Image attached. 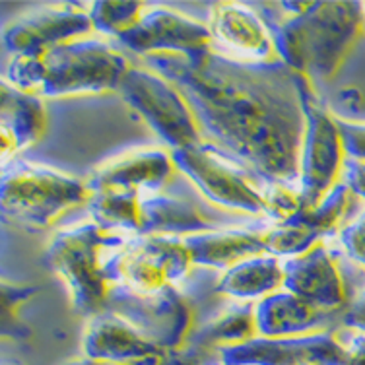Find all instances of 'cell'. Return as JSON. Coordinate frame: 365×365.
<instances>
[{
    "label": "cell",
    "mask_w": 365,
    "mask_h": 365,
    "mask_svg": "<svg viewBox=\"0 0 365 365\" xmlns=\"http://www.w3.org/2000/svg\"><path fill=\"white\" fill-rule=\"evenodd\" d=\"M195 113L198 127L222 152L264 181L297 185L305 115L297 72L282 61L245 63L220 51L197 61L177 55L146 56Z\"/></svg>",
    "instance_id": "cell-1"
},
{
    "label": "cell",
    "mask_w": 365,
    "mask_h": 365,
    "mask_svg": "<svg viewBox=\"0 0 365 365\" xmlns=\"http://www.w3.org/2000/svg\"><path fill=\"white\" fill-rule=\"evenodd\" d=\"M272 36L276 55L292 71L329 82L365 26L364 2H255Z\"/></svg>",
    "instance_id": "cell-2"
},
{
    "label": "cell",
    "mask_w": 365,
    "mask_h": 365,
    "mask_svg": "<svg viewBox=\"0 0 365 365\" xmlns=\"http://www.w3.org/2000/svg\"><path fill=\"white\" fill-rule=\"evenodd\" d=\"M130 68L127 56L107 43L76 39L43 53L12 55L4 82L16 90L45 98L103 93L119 90Z\"/></svg>",
    "instance_id": "cell-3"
},
{
    "label": "cell",
    "mask_w": 365,
    "mask_h": 365,
    "mask_svg": "<svg viewBox=\"0 0 365 365\" xmlns=\"http://www.w3.org/2000/svg\"><path fill=\"white\" fill-rule=\"evenodd\" d=\"M125 243V239L103 232L93 222L64 227L51 237L45 260L64 282L74 313L90 319L106 309L109 282L99 253L103 247H123Z\"/></svg>",
    "instance_id": "cell-4"
},
{
    "label": "cell",
    "mask_w": 365,
    "mask_h": 365,
    "mask_svg": "<svg viewBox=\"0 0 365 365\" xmlns=\"http://www.w3.org/2000/svg\"><path fill=\"white\" fill-rule=\"evenodd\" d=\"M88 182L56 169L12 162L2 171L0 206L4 218L16 224L45 230L71 208L88 202Z\"/></svg>",
    "instance_id": "cell-5"
},
{
    "label": "cell",
    "mask_w": 365,
    "mask_h": 365,
    "mask_svg": "<svg viewBox=\"0 0 365 365\" xmlns=\"http://www.w3.org/2000/svg\"><path fill=\"white\" fill-rule=\"evenodd\" d=\"M297 91L305 115L299 192L303 208H317L344 175L348 155L336 117L319 99L309 78L297 74Z\"/></svg>",
    "instance_id": "cell-6"
},
{
    "label": "cell",
    "mask_w": 365,
    "mask_h": 365,
    "mask_svg": "<svg viewBox=\"0 0 365 365\" xmlns=\"http://www.w3.org/2000/svg\"><path fill=\"white\" fill-rule=\"evenodd\" d=\"M117 91L171 148V152L202 142V130L187 99L162 74L152 68L133 66Z\"/></svg>",
    "instance_id": "cell-7"
},
{
    "label": "cell",
    "mask_w": 365,
    "mask_h": 365,
    "mask_svg": "<svg viewBox=\"0 0 365 365\" xmlns=\"http://www.w3.org/2000/svg\"><path fill=\"white\" fill-rule=\"evenodd\" d=\"M192 259L182 237L148 235L134 237L103 260V274L113 286L154 294L182 280Z\"/></svg>",
    "instance_id": "cell-8"
},
{
    "label": "cell",
    "mask_w": 365,
    "mask_h": 365,
    "mask_svg": "<svg viewBox=\"0 0 365 365\" xmlns=\"http://www.w3.org/2000/svg\"><path fill=\"white\" fill-rule=\"evenodd\" d=\"M106 309L123 317L162 350H175L192 332V311L173 286L142 294L125 286L109 288Z\"/></svg>",
    "instance_id": "cell-9"
},
{
    "label": "cell",
    "mask_w": 365,
    "mask_h": 365,
    "mask_svg": "<svg viewBox=\"0 0 365 365\" xmlns=\"http://www.w3.org/2000/svg\"><path fill=\"white\" fill-rule=\"evenodd\" d=\"M179 171L197 185L204 197L227 210L264 216L262 192L249 181L245 173L232 168V158L220 154L206 142L171 152Z\"/></svg>",
    "instance_id": "cell-10"
},
{
    "label": "cell",
    "mask_w": 365,
    "mask_h": 365,
    "mask_svg": "<svg viewBox=\"0 0 365 365\" xmlns=\"http://www.w3.org/2000/svg\"><path fill=\"white\" fill-rule=\"evenodd\" d=\"M348 344L330 332L297 338L253 336L216 351L218 365H346Z\"/></svg>",
    "instance_id": "cell-11"
},
{
    "label": "cell",
    "mask_w": 365,
    "mask_h": 365,
    "mask_svg": "<svg viewBox=\"0 0 365 365\" xmlns=\"http://www.w3.org/2000/svg\"><path fill=\"white\" fill-rule=\"evenodd\" d=\"M120 45L138 55H177L197 61L212 51V34L206 24L168 8L144 12L133 28L117 37Z\"/></svg>",
    "instance_id": "cell-12"
},
{
    "label": "cell",
    "mask_w": 365,
    "mask_h": 365,
    "mask_svg": "<svg viewBox=\"0 0 365 365\" xmlns=\"http://www.w3.org/2000/svg\"><path fill=\"white\" fill-rule=\"evenodd\" d=\"M351 190L340 181L317 208H303L292 218L274 224L264 232L267 251L272 257L294 259L323 245V239L340 227L351 200Z\"/></svg>",
    "instance_id": "cell-13"
},
{
    "label": "cell",
    "mask_w": 365,
    "mask_h": 365,
    "mask_svg": "<svg viewBox=\"0 0 365 365\" xmlns=\"http://www.w3.org/2000/svg\"><path fill=\"white\" fill-rule=\"evenodd\" d=\"M93 24L88 4L63 2L21 16L2 34V43L10 55L43 53V51L71 43L90 34Z\"/></svg>",
    "instance_id": "cell-14"
},
{
    "label": "cell",
    "mask_w": 365,
    "mask_h": 365,
    "mask_svg": "<svg viewBox=\"0 0 365 365\" xmlns=\"http://www.w3.org/2000/svg\"><path fill=\"white\" fill-rule=\"evenodd\" d=\"M80 350L84 358L113 365H160L165 356V350L107 309L86 321Z\"/></svg>",
    "instance_id": "cell-15"
},
{
    "label": "cell",
    "mask_w": 365,
    "mask_h": 365,
    "mask_svg": "<svg viewBox=\"0 0 365 365\" xmlns=\"http://www.w3.org/2000/svg\"><path fill=\"white\" fill-rule=\"evenodd\" d=\"M208 29L214 45L224 55L245 63H272L278 61L268 26L251 4L218 2L212 6Z\"/></svg>",
    "instance_id": "cell-16"
},
{
    "label": "cell",
    "mask_w": 365,
    "mask_h": 365,
    "mask_svg": "<svg viewBox=\"0 0 365 365\" xmlns=\"http://www.w3.org/2000/svg\"><path fill=\"white\" fill-rule=\"evenodd\" d=\"M171 154L160 148H140L115 155L93 169L88 179L90 192H133L155 195L175 171Z\"/></svg>",
    "instance_id": "cell-17"
},
{
    "label": "cell",
    "mask_w": 365,
    "mask_h": 365,
    "mask_svg": "<svg viewBox=\"0 0 365 365\" xmlns=\"http://www.w3.org/2000/svg\"><path fill=\"white\" fill-rule=\"evenodd\" d=\"M284 288L327 313L342 309L346 305V286L340 268L324 249L319 245L309 253L282 262Z\"/></svg>",
    "instance_id": "cell-18"
},
{
    "label": "cell",
    "mask_w": 365,
    "mask_h": 365,
    "mask_svg": "<svg viewBox=\"0 0 365 365\" xmlns=\"http://www.w3.org/2000/svg\"><path fill=\"white\" fill-rule=\"evenodd\" d=\"M332 313L319 309L297 295L280 289L255 305L257 336L297 338L327 332L324 327Z\"/></svg>",
    "instance_id": "cell-19"
},
{
    "label": "cell",
    "mask_w": 365,
    "mask_h": 365,
    "mask_svg": "<svg viewBox=\"0 0 365 365\" xmlns=\"http://www.w3.org/2000/svg\"><path fill=\"white\" fill-rule=\"evenodd\" d=\"M47 115L41 99L2 82L0 93V152L6 165L14 154L36 144L45 133Z\"/></svg>",
    "instance_id": "cell-20"
},
{
    "label": "cell",
    "mask_w": 365,
    "mask_h": 365,
    "mask_svg": "<svg viewBox=\"0 0 365 365\" xmlns=\"http://www.w3.org/2000/svg\"><path fill=\"white\" fill-rule=\"evenodd\" d=\"M189 249L192 264L206 268L235 267L243 260L268 255L264 233L247 230V227H227V230H210L182 237Z\"/></svg>",
    "instance_id": "cell-21"
},
{
    "label": "cell",
    "mask_w": 365,
    "mask_h": 365,
    "mask_svg": "<svg viewBox=\"0 0 365 365\" xmlns=\"http://www.w3.org/2000/svg\"><path fill=\"white\" fill-rule=\"evenodd\" d=\"M216 225L192 204L163 195H142L140 197V237L148 235H195L210 232Z\"/></svg>",
    "instance_id": "cell-22"
},
{
    "label": "cell",
    "mask_w": 365,
    "mask_h": 365,
    "mask_svg": "<svg viewBox=\"0 0 365 365\" xmlns=\"http://www.w3.org/2000/svg\"><path fill=\"white\" fill-rule=\"evenodd\" d=\"M284 288V268L272 255H260L227 268L220 276L216 292L235 299H264Z\"/></svg>",
    "instance_id": "cell-23"
},
{
    "label": "cell",
    "mask_w": 365,
    "mask_h": 365,
    "mask_svg": "<svg viewBox=\"0 0 365 365\" xmlns=\"http://www.w3.org/2000/svg\"><path fill=\"white\" fill-rule=\"evenodd\" d=\"M140 197L133 192H93L88 200L91 222L107 233H133L140 237Z\"/></svg>",
    "instance_id": "cell-24"
},
{
    "label": "cell",
    "mask_w": 365,
    "mask_h": 365,
    "mask_svg": "<svg viewBox=\"0 0 365 365\" xmlns=\"http://www.w3.org/2000/svg\"><path fill=\"white\" fill-rule=\"evenodd\" d=\"M142 2H88L93 29L119 37L140 20Z\"/></svg>",
    "instance_id": "cell-25"
},
{
    "label": "cell",
    "mask_w": 365,
    "mask_h": 365,
    "mask_svg": "<svg viewBox=\"0 0 365 365\" xmlns=\"http://www.w3.org/2000/svg\"><path fill=\"white\" fill-rule=\"evenodd\" d=\"M260 192H262V204H264V216L272 218L276 224L303 210L302 192L299 189H294V185L268 181L260 189Z\"/></svg>",
    "instance_id": "cell-26"
},
{
    "label": "cell",
    "mask_w": 365,
    "mask_h": 365,
    "mask_svg": "<svg viewBox=\"0 0 365 365\" xmlns=\"http://www.w3.org/2000/svg\"><path fill=\"white\" fill-rule=\"evenodd\" d=\"M338 239L350 260L365 268V212H361L356 220H351L350 224H346L338 232Z\"/></svg>",
    "instance_id": "cell-27"
},
{
    "label": "cell",
    "mask_w": 365,
    "mask_h": 365,
    "mask_svg": "<svg viewBox=\"0 0 365 365\" xmlns=\"http://www.w3.org/2000/svg\"><path fill=\"white\" fill-rule=\"evenodd\" d=\"M346 155L351 162L365 163V120L336 119Z\"/></svg>",
    "instance_id": "cell-28"
},
{
    "label": "cell",
    "mask_w": 365,
    "mask_h": 365,
    "mask_svg": "<svg viewBox=\"0 0 365 365\" xmlns=\"http://www.w3.org/2000/svg\"><path fill=\"white\" fill-rule=\"evenodd\" d=\"M342 323L348 329L356 330L358 334H364L365 336V288L359 292L358 297L346 309V313L342 315Z\"/></svg>",
    "instance_id": "cell-29"
},
{
    "label": "cell",
    "mask_w": 365,
    "mask_h": 365,
    "mask_svg": "<svg viewBox=\"0 0 365 365\" xmlns=\"http://www.w3.org/2000/svg\"><path fill=\"white\" fill-rule=\"evenodd\" d=\"M354 197L365 200V163L361 162H346L344 179Z\"/></svg>",
    "instance_id": "cell-30"
},
{
    "label": "cell",
    "mask_w": 365,
    "mask_h": 365,
    "mask_svg": "<svg viewBox=\"0 0 365 365\" xmlns=\"http://www.w3.org/2000/svg\"><path fill=\"white\" fill-rule=\"evenodd\" d=\"M348 364L346 365H365V336L364 334H356L348 344Z\"/></svg>",
    "instance_id": "cell-31"
},
{
    "label": "cell",
    "mask_w": 365,
    "mask_h": 365,
    "mask_svg": "<svg viewBox=\"0 0 365 365\" xmlns=\"http://www.w3.org/2000/svg\"><path fill=\"white\" fill-rule=\"evenodd\" d=\"M64 365H113V364H106V361H98V359H90V358H78L72 359V361H66Z\"/></svg>",
    "instance_id": "cell-32"
},
{
    "label": "cell",
    "mask_w": 365,
    "mask_h": 365,
    "mask_svg": "<svg viewBox=\"0 0 365 365\" xmlns=\"http://www.w3.org/2000/svg\"><path fill=\"white\" fill-rule=\"evenodd\" d=\"M364 10H365V2H364Z\"/></svg>",
    "instance_id": "cell-33"
}]
</instances>
